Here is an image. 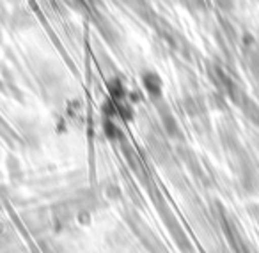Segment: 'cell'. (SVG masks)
<instances>
[{
	"mask_svg": "<svg viewBox=\"0 0 259 253\" xmlns=\"http://www.w3.org/2000/svg\"><path fill=\"white\" fill-rule=\"evenodd\" d=\"M142 83H144V89L148 90V94L153 99H158L162 97V80L156 73H144L142 75Z\"/></svg>",
	"mask_w": 259,
	"mask_h": 253,
	"instance_id": "obj_1",
	"label": "cell"
}]
</instances>
